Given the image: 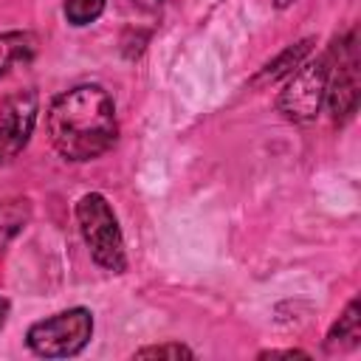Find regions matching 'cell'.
<instances>
[{
	"label": "cell",
	"instance_id": "cell-1",
	"mask_svg": "<svg viewBox=\"0 0 361 361\" xmlns=\"http://www.w3.org/2000/svg\"><path fill=\"white\" fill-rule=\"evenodd\" d=\"M48 135L68 161H93L118 138V118L110 93L99 85H76L48 107Z\"/></svg>",
	"mask_w": 361,
	"mask_h": 361
},
{
	"label": "cell",
	"instance_id": "cell-2",
	"mask_svg": "<svg viewBox=\"0 0 361 361\" xmlns=\"http://www.w3.org/2000/svg\"><path fill=\"white\" fill-rule=\"evenodd\" d=\"M76 223L79 231L90 248V257L104 271L121 274L127 268V251H124V234L118 228V217L104 195L87 192L76 203Z\"/></svg>",
	"mask_w": 361,
	"mask_h": 361
},
{
	"label": "cell",
	"instance_id": "cell-3",
	"mask_svg": "<svg viewBox=\"0 0 361 361\" xmlns=\"http://www.w3.org/2000/svg\"><path fill=\"white\" fill-rule=\"evenodd\" d=\"M93 336V313L87 307H68L28 327L25 341L42 358H68L87 347Z\"/></svg>",
	"mask_w": 361,
	"mask_h": 361
},
{
	"label": "cell",
	"instance_id": "cell-4",
	"mask_svg": "<svg viewBox=\"0 0 361 361\" xmlns=\"http://www.w3.org/2000/svg\"><path fill=\"white\" fill-rule=\"evenodd\" d=\"M327 56L319 59H305L290 76L288 85L282 87L276 107L290 118V121H313L324 104V90H327Z\"/></svg>",
	"mask_w": 361,
	"mask_h": 361
},
{
	"label": "cell",
	"instance_id": "cell-5",
	"mask_svg": "<svg viewBox=\"0 0 361 361\" xmlns=\"http://www.w3.org/2000/svg\"><path fill=\"white\" fill-rule=\"evenodd\" d=\"M327 90L324 102L336 121H347L358 107V51H355V31H347L327 54Z\"/></svg>",
	"mask_w": 361,
	"mask_h": 361
},
{
	"label": "cell",
	"instance_id": "cell-6",
	"mask_svg": "<svg viewBox=\"0 0 361 361\" xmlns=\"http://www.w3.org/2000/svg\"><path fill=\"white\" fill-rule=\"evenodd\" d=\"M37 124V93L34 90H17L3 102L0 113V166L14 161Z\"/></svg>",
	"mask_w": 361,
	"mask_h": 361
},
{
	"label": "cell",
	"instance_id": "cell-7",
	"mask_svg": "<svg viewBox=\"0 0 361 361\" xmlns=\"http://www.w3.org/2000/svg\"><path fill=\"white\" fill-rule=\"evenodd\" d=\"M37 54V37L28 31L0 34V76L11 73L17 65H28Z\"/></svg>",
	"mask_w": 361,
	"mask_h": 361
},
{
	"label": "cell",
	"instance_id": "cell-8",
	"mask_svg": "<svg viewBox=\"0 0 361 361\" xmlns=\"http://www.w3.org/2000/svg\"><path fill=\"white\" fill-rule=\"evenodd\" d=\"M310 51H313V39H310V37L293 42L290 48H285L276 59H271V62L254 76V85H268V82H276V79H282V76H290V73L310 56Z\"/></svg>",
	"mask_w": 361,
	"mask_h": 361
},
{
	"label": "cell",
	"instance_id": "cell-9",
	"mask_svg": "<svg viewBox=\"0 0 361 361\" xmlns=\"http://www.w3.org/2000/svg\"><path fill=\"white\" fill-rule=\"evenodd\" d=\"M358 338H361V316H358V302L353 299V302L344 307V313L338 316V322L330 327V333H327V338H324V347H327L330 353H338V350L355 347Z\"/></svg>",
	"mask_w": 361,
	"mask_h": 361
},
{
	"label": "cell",
	"instance_id": "cell-10",
	"mask_svg": "<svg viewBox=\"0 0 361 361\" xmlns=\"http://www.w3.org/2000/svg\"><path fill=\"white\" fill-rule=\"evenodd\" d=\"M28 220V200H0V251Z\"/></svg>",
	"mask_w": 361,
	"mask_h": 361
},
{
	"label": "cell",
	"instance_id": "cell-11",
	"mask_svg": "<svg viewBox=\"0 0 361 361\" xmlns=\"http://www.w3.org/2000/svg\"><path fill=\"white\" fill-rule=\"evenodd\" d=\"M62 11H65L71 25H90L93 20L102 17L104 0H65Z\"/></svg>",
	"mask_w": 361,
	"mask_h": 361
},
{
	"label": "cell",
	"instance_id": "cell-12",
	"mask_svg": "<svg viewBox=\"0 0 361 361\" xmlns=\"http://www.w3.org/2000/svg\"><path fill=\"white\" fill-rule=\"evenodd\" d=\"M135 355L138 358H195V353L186 347V344H180V341H169V344H155V347H141V350H135Z\"/></svg>",
	"mask_w": 361,
	"mask_h": 361
},
{
	"label": "cell",
	"instance_id": "cell-13",
	"mask_svg": "<svg viewBox=\"0 0 361 361\" xmlns=\"http://www.w3.org/2000/svg\"><path fill=\"white\" fill-rule=\"evenodd\" d=\"M293 358V355H302V358H307V353H302V350H265V353H259V358Z\"/></svg>",
	"mask_w": 361,
	"mask_h": 361
},
{
	"label": "cell",
	"instance_id": "cell-14",
	"mask_svg": "<svg viewBox=\"0 0 361 361\" xmlns=\"http://www.w3.org/2000/svg\"><path fill=\"white\" fill-rule=\"evenodd\" d=\"M6 319H8V299H6V296H0V330H3Z\"/></svg>",
	"mask_w": 361,
	"mask_h": 361
},
{
	"label": "cell",
	"instance_id": "cell-15",
	"mask_svg": "<svg viewBox=\"0 0 361 361\" xmlns=\"http://www.w3.org/2000/svg\"><path fill=\"white\" fill-rule=\"evenodd\" d=\"M288 3H290V0H276V6H279V8H285Z\"/></svg>",
	"mask_w": 361,
	"mask_h": 361
}]
</instances>
